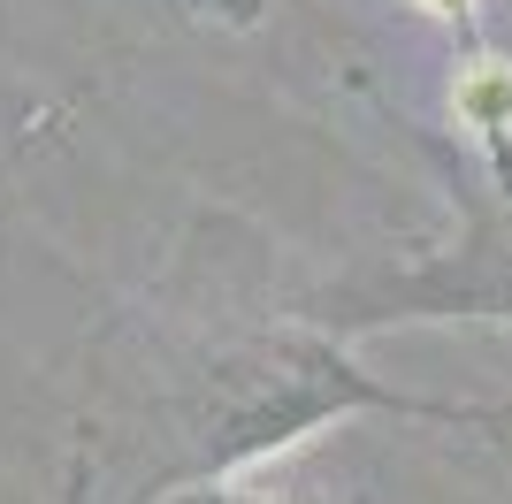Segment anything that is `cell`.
<instances>
[{"label": "cell", "instance_id": "1", "mask_svg": "<svg viewBox=\"0 0 512 504\" xmlns=\"http://www.w3.org/2000/svg\"><path fill=\"white\" fill-rule=\"evenodd\" d=\"M337 413L482 420L474 405H428L352 375L344 352L321 344L314 329H276V336H253V344H222L153 405V466L138 489L169 497L184 482H214V474H230V466L260 459V451H276V443L306 436Z\"/></svg>", "mask_w": 512, "mask_h": 504}, {"label": "cell", "instance_id": "3", "mask_svg": "<svg viewBox=\"0 0 512 504\" xmlns=\"http://www.w3.org/2000/svg\"><path fill=\"white\" fill-rule=\"evenodd\" d=\"M413 8H428V16H459L467 0H413Z\"/></svg>", "mask_w": 512, "mask_h": 504}, {"label": "cell", "instance_id": "2", "mask_svg": "<svg viewBox=\"0 0 512 504\" xmlns=\"http://www.w3.org/2000/svg\"><path fill=\"white\" fill-rule=\"evenodd\" d=\"M497 184H467V230L459 245L406 275H367L321 298V321L337 329H383V321H512V153L497 138Z\"/></svg>", "mask_w": 512, "mask_h": 504}]
</instances>
